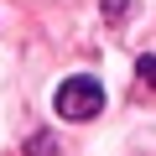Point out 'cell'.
<instances>
[{
	"label": "cell",
	"mask_w": 156,
	"mask_h": 156,
	"mask_svg": "<svg viewBox=\"0 0 156 156\" xmlns=\"http://www.w3.org/2000/svg\"><path fill=\"white\" fill-rule=\"evenodd\" d=\"M99 109H104V89L94 83V78H83V73L57 89V115L62 120H94Z\"/></svg>",
	"instance_id": "6da1fadb"
},
{
	"label": "cell",
	"mask_w": 156,
	"mask_h": 156,
	"mask_svg": "<svg viewBox=\"0 0 156 156\" xmlns=\"http://www.w3.org/2000/svg\"><path fill=\"white\" fill-rule=\"evenodd\" d=\"M135 78H140L146 89H156V52H146V57L135 62Z\"/></svg>",
	"instance_id": "7a4b0ae2"
},
{
	"label": "cell",
	"mask_w": 156,
	"mask_h": 156,
	"mask_svg": "<svg viewBox=\"0 0 156 156\" xmlns=\"http://www.w3.org/2000/svg\"><path fill=\"white\" fill-rule=\"evenodd\" d=\"M47 151H57V146H47V140L37 135V140H31V156H47Z\"/></svg>",
	"instance_id": "3957f363"
}]
</instances>
